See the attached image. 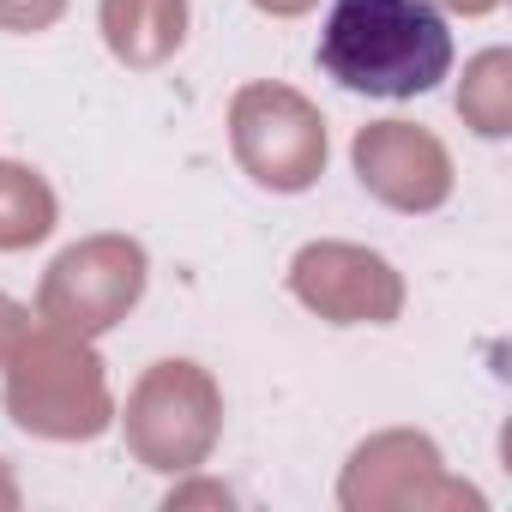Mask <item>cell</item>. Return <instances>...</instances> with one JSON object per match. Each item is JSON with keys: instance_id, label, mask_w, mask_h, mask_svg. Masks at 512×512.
Listing matches in <instances>:
<instances>
[{"instance_id": "cell-1", "label": "cell", "mask_w": 512, "mask_h": 512, "mask_svg": "<svg viewBox=\"0 0 512 512\" xmlns=\"http://www.w3.org/2000/svg\"><path fill=\"white\" fill-rule=\"evenodd\" d=\"M320 67L362 97H422L452 73V25L434 0H332Z\"/></svg>"}]
</instances>
